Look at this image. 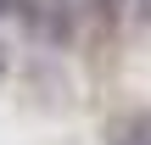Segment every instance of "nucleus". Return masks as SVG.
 <instances>
[{"mask_svg":"<svg viewBox=\"0 0 151 145\" xmlns=\"http://www.w3.org/2000/svg\"><path fill=\"white\" fill-rule=\"evenodd\" d=\"M106 140L112 145H151V112H123V117H112Z\"/></svg>","mask_w":151,"mask_h":145,"instance_id":"f257e3e1","label":"nucleus"},{"mask_svg":"<svg viewBox=\"0 0 151 145\" xmlns=\"http://www.w3.org/2000/svg\"><path fill=\"white\" fill-rule=\"evenodd\" d=\"M0 78H6V50H0Z\"/></svg>","mask_w":151,"mask_h":145,"instance_id":"f03ea898","label":"nucleus"},{"mask_svg":"<svg viewBox=\"0 0 151 145\" xmlns=\"http://www.w3.org/2000/svg\"><path fill=\"white\" fill-rule=\"evenodd\" d=\"M6 11H11V0H0V17H6Z\"/></svg>","mask_w":151,"mask_h":145,"instance_id":"7ed1b4c3","label":"nucleus"}]
</instances>
